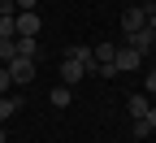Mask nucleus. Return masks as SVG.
<instances>
[{"instance_id": "1", "label": "nucleus", "mask_w": 156, "mask_h": 143, "mask_svg": "<svg viewBox=\"0 0 156 143\" xmlns=\"http://www.w3.org/2000/svg\"><path fill=\"white\" fill-rule=\"evenodd\" d=\"M5 70H9V78H13V87H26V83H35V74H39L30 56H13Z\"/></svg>"}, {"instance_id": "2", "label": "nucleus", "mask_w": 156, "mask_h": 143, "mask_svg": "<svg viewBox=\"0 0 156 143\" xmlns=\"http://www.w3.org/2000/svg\"><path fill=\"white\" fill-rule=\"evenodd\" d=\"M83 78H87V65H83L78 56H69V52H65V61H61V83H65V87H78Z\"/></svg>"}, {"instance_id": "3", "label": "nucleus", "mask_w": 156, "mask_h": 143, "mask_svg": "<svg viewBox=\"0 0 156 143\" xmlns=\"http://www.w3.org/2000/svg\"><path fill=\"white\" fill-rule=\"evenodd\" d=\"M139 65H143V52H134L130 44L117 48V56H113V70H117V74H122V70H139Z\"/></svg>"}, {"instance_id": "4", "label": "nucleus", "mask_w": 156, "mask_h": 143, "mask_svg": "<svg viewBox=\"0 0 156 143\" xmlns=\"http://www.w3.org/2000/svg\"><path fill=\"white\" fill-rule=\"evenodd\" d=\"M13 30H17V35H39V30H44V22H39V13H35V9H26V13H17V17H13Z\"/></svg>"}, {"instance_id": "5", "label": "nucleus", "mask_w": 156, "mask_h": 143, "mask_svg": "<svg viewBox=\"0 0 156 143\" xmlns=\"http://www.w3.org/2000/svg\"><path fill=\"white\" fill-rule=\"evenodd\" d=\"M143 22H147V9H143V5H126V13H122V30L130 35V30H139Z\"/></svg>"}, {"instance_id": "6", "label": "nucleus", "mask_w": 156, "mask_h": 143, "mask_svg": "<svg viewBox=\"0 0 156 143\" xmlns=\"http://www.w3.org/2000/svg\"><path fill=\"white\" fill-rule=\"evenodd\" d=\"M126 44H130L134 52H143V56H147V52H152V44H156V35H152L147 26H139V30H130V35H126Z\"/></svg>"}, {"instance_id": "7", "label": "nucleus", "mask_w": 156, "mask_h": 143, "mask_svg": "<svg viewBox=\"0 0 156 143\" xmlns=\"http://www.w3.org/2000/svg\"><path fill=\"white\" fill-rule=\"evenodd\" d=\"M17 56H30V61H39V56H44V44H39V35H17Z\"/></svg>"}, {"instance_id": "8", "label": "nucleus", "mask_w": 156, "mask_h": 143, "mask_svg": "<svg viewBox=\"0 0 156 143\" xmlns=\"http://www.w3.org/2000/svg\"><path fill=\"white\" fill-rule=\"evenodd\" d=\"M48 104H56V109H69V104H74L69 87H65V83H56V87H52V95H48Z\"/></svg>"}, {"instance_id": "9", "label": "nucleus", "mask_w": 156, "mask_h": 143, "mask_svg": "<svg viewBox=\"0 0 156 143\" xmlns=\"http://www.w3.org/2000/svg\"><path fill=\"white\" fill-rule=\"evenodd\" d=\"M69 56H78V61L87 65V74H95V56H91V48H83V44H78V48H69Z\"/></svg>"}, {"instance_id": "10", "label": "nucleus", "mask_w": 156, "mask_h": 143, "mask_svg": "<svg viewBox=\"0 0 156 143\" xmlns=\"http://www.w3.org/2000/svg\"><path fill=\"white\" fill-rule=\"evenodd\" d=\"M17 56V39H0V65H9Z\"/></svg>"}, {"instance_id": "11", "label": "nucleus", "mask_w": 156, "mask_h": 143, "mask_svg": "<svg viewBox=\"0 0 156 143\" xmlns=\"http://www.w3.org/2000/svg\"><path fill=\"white\" fill-rule=\"evenodd\" d=\"M13 113H17V100H13V95H0V126H5Z\"/></svg>"}, {"instance_id": "12", "label": "nucleus", "mask_w": 156, "mask_h": 143, "mask_svg": "<svg viewBox=\"0 0 156 143\" xmlns=\"http://www.w3.org/2000/svg\"><path fill=\"white\" fill-rule=\"evenodd\" d=\"M130 134H134V139H147V134H152L147 117H130Z\"/></svg>"}, {"instance_id": "13", "label": "nucleus", "mask_w": 156, "mask_h": 143, "mask_svg": "<svg viewBox=\"0 0 156 143\" xmlns=\"http://www.w3.org/2000/svg\"><path fill=\"white\" fill-rule=\"evenodd\" d=\"M152 104H147V95H130V117H143Z\"/></svg>"}, {"instance_id": "14", "label": "nucleus", "mask_w": 156, "mask_h": 143, "mask_svg": "<svg viewBox=\"0 0 156 143\" xmlns=\"http://www.w3.org/2000/svg\"><path fill=\"white\" fill-rule=\"evenodd\" d=\"M17 17V13H13ZM13 17H0V39H17V30H13Z\"/></svg>"}, {"instance_id": "15", "label": "nucleus", "mask_w": 156, "mask_h": 143, "mask_svg": "<svg viewBox=\"0 0 156 143\" xmlns=\"http://www.w3.org/2000/svg\"><path fill=\"white\" fill-rule=\"evenodd\" d=\"M9 87H13V78H9V70L0 65V95H9Z\"/></svg>"}, {"instance_id": "16", "label": "nucleus", "mask_w": 156, "mask_h": 143, "mask_svg": "<svg viewBox=\"0 0 156 143\" xmlns=\"http://www.w3.org/2000/svg\"><path fill=\"white\" fill-rule=\"evenodd\" d=\"M17 13V5H13V0H0V17H13Z\"/></svg>"}, {"instance_id": "17", "label": "nucleus", "mask_w": 156, "mask_h": 143, "mask_svg": "<svg viewBox=\"0 0 156 143\" xmlns=\"http://www.w3.org/2000/svg\"><path fill=\"white\" fill-rule=\"evenodd\" d=\"M13 5H17V13H26V9H35V5H39V0H13Z\"/></svg>"}, {"instance_id": "18", "label": "nucleus", "mask_w": 156, "mask_h": 143, "mask_svg": "<svg viewBox=\"0 0 156 143\" xmlns=\"http://www.w3.org/2000/svg\"><path fill=\"white\" fill-rule=\"evenodd\" d=\"M147 91L156 95V70H147Z\"/></svg>"}, {"instance_id": "19", "label": "nucleus", "mask_w": 156, "mask_h": 143, "mask_svg": "<svg viewBox=\"0 0 156 143\" xmlns=\"http://www.w3.org/2000/svg\"><path fill=\"white\" fill-rule=\"evenodd\" d=\"M143 117H147V126H152V130H156V109H147V113H143Z\"/></svg>"}, {"instance_id": "20", "label": "nucleus", "mask_w": 156, "mask_h": 143, "mask_svg": "<svg viewBox=\"0 0 156 143\" xmlns=\"http://www.w3.org/2000/svg\"><path fill=\"white\" fill-rule=\"evenodd\" d=\"M0 143H9V134H5V126H0Z\"/></svg>"}, {"instance_id": "21", "label": "nucleus", "mask_w": 156, "mask_h": 143, "mask_svg": "<svg viewBox=\"0 0 156 143\" xmlns=\"http://www.w3.org/2000/svg\"><path fill=\"white\" fill-rule=\"evenodd\" d=\"M147 56H156V44H152V52H147Z\"/></svg>"}, {"instance_id": "22", "label": "nucleus", "mask_w": 156, "mask_h": 143, "mask_svg": "<svg viewBox=\"0 0 156 143\" xmlns=\"http://www.w3.org/2000/svg\"><path fill=\"white\" fill-rule=\"evenodd\" d=\"M126 5H134V0H126Z\"/></svg>"}]
</instances>
